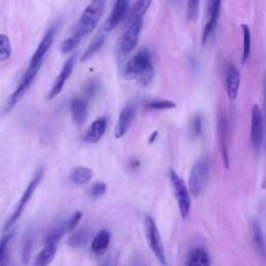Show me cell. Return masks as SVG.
Listing matches in <instances>:
<instances>
[{
	"instance_id": "6da1fadb",
	"label": "cell",
	"mask_w": 266,
	"mask_h": 266,
	"mask_svg": "<svg viewBox=\"0 0 266 266\" xmlns=\"http://www.w3.org/2000/svg\"><path fill=\"white\" fill-rule=\"evenodd\" d=\"M154 74L151 53L148 49H142L126 62L122 75L125 79L139 78L140 84L147 86L152 80Z\"/></svg>"
},
{
	"instance_id": "7a4b0ae2",
	"label": "cell",
	"mask_w": 266,
	"mask_h": 266,
	"mask_svg": "<svg viewBox=\"0 0 266 266\" xmlns=\"http://www.w3.org/2000/svg\"><path fill=\"white\" fill-rule=\"evenodd\" d=\"M105 3L91 0L90 3L86 7V10L82 13L80 19L75 27V31L82 36L90 33L96 26L98 25L101 17L103 15Z\"/></svg>"
},
{
	"instance_id": "3957f363",
	"label": "cell",
	"mask_w": 266,
	"mask_h": 266,
	"mask_svg": "<svg viewBox=\"0 0 266 266\" xmlns=\"http://www.w3.org/2000/svg\"><path fill=\"white\" fill-rule=\"evenodd\" d=\"M209 177V160L202 158L195 163L189 175V192L194 198H198L206 187Z\"/></svg>"
},
{
	"instance_id": "277c9868",
	"label": "cell",
	"mask_w": 266,
	"mask_h": 266,
	"mask_svg": "<svg viewBox=\"0 0 266 266\" xmlns=\"http://www.w3.org/2000/svg\"><path fill=\"white\" fill-rule=\"evenodd\" d=\"M145 231L147 240H148L150 249L156 256V258L162 264H167V257L166 253H164L163 244L161 241V237L159 234V231L156 226L154 219L150 215H146L145 217Z\"/></svg>"
},
{
	"instance_id": "5b68a950",
	"label": "cell",
	"mask_w": 266,
	"mask_h": 266,
	"mask_svg": "<svg viewBox=\"0 0 266 266\" xmlns=\"http://www.w3.org/2000/svg\"><path fill=\"white\" fill-rule=\"evenodd\" d=\"M43 177H44V169H40L38 172H36L35 176L32 178V180L30 182V184L27 185L25 191L23 192V195L19 201V203H18V205L14 211V213L12 214L10 219L7 221L6 225L4 226V230H8V229H10L18 221V219L20 218L25 207L27 206V204L30 203V199L32 198L34 191H35L36 187L39 186Z\"/></svg>"
},
{
	"instance_id": "8992f818",
	"label": "cell",
	"mask_w": 266,
	"mask_h": 266,
	"mask_svg": "<svg viewBox=\"0 0 266 266\" xmlns=\"http://www.w3.org/2000/svg\"><path fill=\"white\" fill-rule=\"evenodd\" d=\"M170 178L172 184L175 190V195L177 198L179 211L182 218H186L189 215L191 207V199L189 195V189H187L184 181L181 179L178 174L174 171H170Z\"/></svg>"
},
{
	"instance_id": "52a82bcc",
	"label": "cell",
	"mask_w": 266,
	"mask_h": 266,
	"mask_svg": "<svg viewBox=\"0 0 266 266\" xmlns=\"http://www.w3.org/2000/svg\"><path fill=\"white\" fill-rule=\"evenodd\" d=\"M143 18H133L130 25L127 27L120 42V52L123 56L129 54L137 45L141 31L143 30Z\"/></svg>"
},
{
	"instance_id": "ba28073f",
	"label": "cell",
	"mask_w": 266,
	"mask_h": 266,
	"mask_svg": "<svg viewBox=\"0 0 266 266\" xmlns=\"http://www.w3.org/2000/svg\"><path fill=\"white\" fill-rule=\"evenodd\" d=\"M42 65H35V66H29V69L25 72V74L22 77V80L20 81L19 86L16 89V90L12 94L10 100H8V103L6 106V112H10L11 109L14 108V106L19 102L21 98L25 95L27 90L30 89L31 87L32 82L34 81L36 75L41 69Z\"/></svg>"
},
{
	"instance_id": "9c48e42d",
	"label": "cell",
	"mask_w": 266,
	"mask_h": 266,
	"mask_svg": "<svg viewBox=\"0 0 266 266\" xmlns=\"http://www.w3.org/2000/svg\"><path fill=\"white\" fill-rule=\"evenodd\" d=\"M251 141L255 152H259L263 139V117L258 105H254L252 109L251 121Z\"/></svg>"
},
{
	"instance_id": "30bf717a",
	"label": "cell",
	"mask_w": 266,
	"mask_h": 266,
	"mask_svg": "<svg viewBox=\"0 0 266 266\" xmlns=\"http://www.w3.org/2000/svg\"><path fill=\"white\" fill-rule=\"evenodd\" d=\"M129 3L130 0H117L114 10L103 25V30L105 31H112L125 19L128 8H129Z\"/></svg>"
},
{
	"instance_id": "8fae6325",
	"label": "cell",
	"mask_w": 266,
	"mask_h": 266,
	"mask_svg": "<svg viewBox=\"0 0 266 266\" xmlns=\"http://www.w3.org/2000/svg\"><path fill=\"white\" fill-rule=\"evenodd\" d=\"M75 60H76V56L71 57L66 62L65 65H63L62 69L60 70L59 76L57 77L56 81L53 82V85L51 87V89L49 91V99H53L54 97H57L61 89L65 87L66 81L69 79V77L71 76L73 69H74V65H75Z\"/></svg>"
},
{
	"instance_id": "7c38bea8",
	"label": "cell",
	"mask_w": 266,
	"mask_h": 266,
	"mask_svg": "<svg viewBox=\"0 0 266 266\" xmlns=\"http://www.w3.org/2000/svg\"><path fill=\"white\" fill-rule=\"evenodd\" d=\"M217 132H218V141L221 146V152L223 161L225 167L229 169L230 167V161H229V130H228V122L225 115L219 114L217 121Z\"/></svg>"
},
{
	"instance_id": "4fadbf2b",
	"label": "cell",
	"mask_w": 266,
	"mask_h": 266,
	"mask_svg": "<svg viewBox=\"0 0 266 266\" xmlns=\"http://www.w3.org/2000/svg\"><path fill=\"white\" fill-rule=\"evenodd\" d=\"M135 117V109L133 106L128 105L123 108V111L121 112L120 116H118V122L116 125V129H115V136L116 139H122V137L127 133V131L129 130V128L131 127L133 120Z\"/></svg>"
},
{
	"instance_id": "5bb4252c",
	"label": "cell",
	"mask_w": 266,
	"mask_h": 266,
	"mask_svg": "<svg viewBox=\"0 0 266 266\" xmlns=\"http://www.w3.org/2000/svg\"><path fill=\"white\" fill-rule=\"evenodd\" d=\"M54 29H50L45 33L44 38L42 39L41 43L39 44L38 48H36L33 57L30 62V66H35V65H43L46 54L48 53L49 49L53 44L54 40Z\"/></svg>"
},
{
	"instance_id": "9a60e30c",
	"label": "cell",
	"mask_w": 266,
	"mask_h": 266,
	"mask_svg": "<svg viewBox=\"0 0 266 266\" xmlns=\"http://www.w3.org/2000/svg\"><path fill=\"white\" fill-rule=\"evenodd\" d=\"M107 127V118L102 117L97 118L96 121L91 123L89 130L85 135V141L89 144L98 143L104 135Z\"/></svg>"
},
{
	"instance_id": "2e32d148",
	"label": "cell",
	"mask_w": 266,
	"mask_h": 266,
	"mask_svg": "<svg viewBox=\"0 0 266 266\" xmlns=\"http://www.w3.org/2000/svg\"><path fill=\"white\" fill-rule=\"evenodd\" d=\"M71 114L73 121L77 126L85 124L88 116V103L84 99L74 98L71 102Z\"/></svg>"
},
{
	"instance_id": "e0dca14e",
	"label": "cell",
	"mask_w": 266,
	"mask_h": 266,
	"mask_svg": "<svg viewBox=\"0 0 266 266\" xmlns=\"http://www.w3.org/2000/svg\"><path fill=\"white\" fill-rule=\"evenodd\" d=\"M240 86V73L235 66H230L227 76V95L230 100H235Z\"/></svg>"
},
{
	"instance_id": "ac0fdd59",
	"label": "cell",
	"mask_w": 266,
	"mask_h": 266,
	"mask_svg": "<svg viewBox=\"0 0 266 266\" xmlns=\"http://www.w3.org/2000/svg\"><path fill=\"white\" fill-rule=\"evenodd\" d=\"M111 242V232L101 230L91 241V251L97 256H102L107 251Z\"/></svg>"
},
{
	"instance_id": "d6986e66",
	"label": "cell",
	"mask_w": 266,
	"mask_h": 266,
	"mask_svg": "<svg viewBox=\"0 0 266 266\" xmlns=\"http://www.w3.org/2000/svg\"><path fill=\"white\" fill-rule=\"evenodd\" d=\"M58 242H51V241H46L44 249L39 254L38 258H36L34 264L38 266H46L52 262V260L56 257L57 251H58Z\"/></svg>"
},
{
	"instance_id": "ffe728a7",
	"label": "cell",
	"mask_w": 266,
	"mask_h": 266,
	"mask_svg": "<svg viewBox=\"0 0 266 266\" xmlns=\"http://www.w3.org/2000/svg\"><path fill=\"white\" fill-rule=\"evenodd\" d=\"M189 266H206L210 264L209 254L204 250L198 247L192 251L188 257V261L186 263Z\"/></svg>"
},
{
	"instance_id": "44dd1931",
	"label": "cell",
	"mask_w": 266,
	"mask_h": 266,
	"mask_svg": "<svg viewBox=\"0 0 266 266\" xmlns=\"http://www.w3.org/2000/svg\"><path fill=\"white\" fill-rule=\"evenodd\" d=\"M91 178H93V171L89 168L80 167L75 169L71 174V181L74 184H86Z\"/></svg>"
},
{
	"instance_id": "7402d4cb",
	"label": "cell",
	"mask_w": 266,
	"mask_h": 266,
	"mask_svg": "<svg viewBox=\"0 0 266 266\" xmlns=\"http://www.w3.org/2000/svg\"><path fill=\"white\" fill-rule=\"evenodd\" d=\"M105 42V36L104 35H98L97 38L90 43V45L88 47V49L85 51V53L82 54V57L80 59V61L85 62L89 60V59L93 58L95 54L102 48V46Z\"/></svg>"
},
{
	"instance_id": "603a6c76",
	"label": "cell",
	"mask_w": 266,
	"mask_h": 266,
	"mask_svg": "<svg viewBox=\"0 0 266 266\" xmlns=\"http://www.w3.org/2000/svg\"><path fill=\"white\" fill-rule=\"evenodd\" d=\"M241 30L243 32V53H242V59H241V63L242 65H245V62L247 59H250V54H251V48H252V33L250 27L246 24L241 25Z\"/></svg>"
},
{
	"instance_id": "cb8c5ba5",
	"label": "cell",
	"mask_w": 266,
	"mask_h": 266,
	"mask_svg": "<svg viewBox=\"0 0 266 266\" xmlns=\"http://www.w3.org/2000/svg\"><path fill=\"white\" fill-rule=\"evenodd\" d=\"M252 232H253V237H254V240H255L257 249L259 250L260 254L265 258V257H266V243H265L263 232H262L261 228H260L258 223L253 222V224H252Z\"/></svg>"
},
{
	"instance_id": "d4e9b609",
	"label": "cell",
	"mask_w": 266,
	"mask_h": 266,
	"mask_svg": "<svg viewBox=\"0 0 266 266\" xmlns=\"http://www.w3.org/2000/svg\"><path fill=\"white\" fill-rule=\"evenodd\" d=\"M89 239V231L86 230V229H81V230L74 233L70 237L69 244L72 247H74V249H77V247L84 246Z\"/></svg>"
},
{
	"instance_id": "484cf974",
	"label": "cell",
	"mask_w": 266,
	"mask_h": 266,
	"mask_svg": "<svg viewBox=\"0 0 266 266\" xmlns=\"http://www.w3.org/2000/svg\"><path fill=\"white\" fill-rule=\"evenodd\" d=\"M81 39H82L81 34L77 32L73 33V35H71L70 38L67 39L66 41H63V43L61 44V52L63 54H67V53L74 51L78 47V45L80 44Z\"/></svg>"
},
{
	"instance_id": "4316f807",
	"label": "cell",
	"mask_w": 266,
	"mask_h": 266,
	"mask_svg": "<svg viewBox=\"0 0 266 266\" xmlns=\"http://www.w3.org/2000/svg\"><path fill=\"white\" fill-rule=\"evenodd\" d=\"M11 42L6 34H0V62L11 58Z\"/></svg>"
},
{
	"instance_id": "83f0119b",
	"label": "cell",
	"mask_w": 266,
	"mask_h": 266,
	"mask_svg": "<svg viewBox=\"0 0 266 266\" xmlns=\"http://www.w3.org/2000/svg\"><path fill=\"white\" fill-rule=\"evenodd\" d=\"M151 2L152 0H136L132 10L131 19H133V18H143L150 7Z\"/></svg>"
},
{
	"instance_id": "f1b7e54d",
	"label": "cell",
	"mask_w": 266,
	"mask_h": 266,
	"mask_svg": "<svg viewBox=\"0 0 266 266\" xmlns=\"http://www.w3.org/2000/svg\"><path fill=\"white\" fill-rule=\"evenodd\" d=\"M100 88H101V84L98 79L96 78L89 79L84 87V94L89 99L94 98L99 93Z\"/></svg>"
},
{
	"instance_id": "f546056e",
	"label": "cell",
	"mask_w": 266,
	"mask_h": 266,
	"mask_svg": "<svg viewBox=\"0 0 266 266\" xmlns=\"http://www.w3.org/2000/svg\"><path fill=\"white\" fill-rule=\"evenodd\" d=\"M147 108L154 109V111H164V109H172L176 107V103L171 100H155L151 101L146 105Z\"/></svg>"
},
{
	"instance_id": "4dcf8cb0",
	"label": "cell",
	"mask_w": 266,
	"mask_h": 266,
	"mask_svg": "<svg viewBox=\"0 0 266 266\" xmlns=\"http://www.w3.org/2000/svg\"><path fill=\"white\" fill-rule=\"evenodd\" d=\"M13 237H14V233H8L0 239V263H1L3 259L5 258L8 245H10Z\"/></svg>"
},
{
	"instance_id": "1f68e13d",
	"label": "cell",
	"mask_w": 266,
	"mask_h": 266,
	"mask_svg": "<svg viewBox=\"0 0 266 266\" xmlns=\"http://www.w3.org/2000/svg\"><path fill=\"white\" fill-rule=\"evenodd\" d=\"M199 4H200V0H188L187 18L191 22L197 20L198 13H199Z\"/></svg>"
},
{
	"instance_id": "d6a6232c",
	"label": "cell",
	"mask_w": 266,
	"mask_h": 266,
	"mask_svg": "<svg viewBox=\"0 0 266 266\" xmlns=\"http://www.w3.org/2000/svg\"><path fill=\"white\" fill-rule=\"evenodd\" d=\"M31 247H32V235L31 233H29L26 235L22 245V257L24 259V262H26V260L29 259V257L30 256Z\"/></svg>"
},
{
	"instance_id": "836d02e7",
	"label": "cell",
	"mask_w": 266,
	"mask_h": 266,
	"mask_svg": "<svg viewBox=\"0 0 266 266\" xmlns=\"http://www.w3.org/2000/svg\"><path fill=\"white\" fill-rule=\"evenodd\" d=\"M81 218H82V212L81 211H76V212L70 217L69 221L66 222L67 232H71V231L74 230V229L79 225Z\"/></svg>"
},
{
	"instance_id": "e575fe53",
	"label": "cell",
	"mask_w": 266,
	"mask_h": 266,
	"mask_svg": "<svg viewBox=\"0 0 266 266\" xmlns=\"http://www.w3.org/2000/svg\"><path fill=\"white\" fill-rule=\"evenodd\" d=\"M106 191V184L103 182H98L96 184L91 186L89 190V195L93 198H98L103 196Z\"/></svg>"
},
{
	"instance_id": "d590c367",
	"label": "cell",
	"mask_w": 266,
	"mask_h": 266,
	"mask_svg": "<svg viewBox=\"0 0 266 266\" xmlns=\"http://www.w3.org/2000/svg\"><path fill=\"white\" fill-rule=\"evenodd\" d=\"M192 131H194L196 135L201 133V118L197 117L194 122H192Z\"/></svg>"
},
{
	"instance_id": "8d00e7d4",
	"label": "cell",
	"mask_w": 266,
	"mask_h": 266,
	"mask_svg": "<svg viewBox=\"0 0 266 266\" xmlns=\"http://www.w3.org/2000/svg\"><path fill=\"white\" fill-rule=\"evenodd\" d=\"M157 134H158V133L156 132V131L152 134V136L150 137V140H149V143H150V144H152V143L155 141V139H156V136H157Z\"/></svg>"
},
{
	"instance_id": "74e56055",
	"label": "cell",
	"mask_w": 266,
	"mask_h": 266,
	"mask_svg": "<svg viewBox=\"0 0 266 266\" xmlns=\"http://www.w3.org/2000/svg\"><path fill=\"white\" fill-rule=\"evenodd\" d=\"M262 188L266 189V176H265V178H264V180L262 182Z\"/></svg>"
},
{
	"instance_id": "f35d334b",
	"label": "cell",
	"mask_w": 266,
	"mask_h": 266,
	"mask_svg": "<svg viewBox=\"0 0 266 266\" xmlns=\"http://www.w3.org/2000/svg\"><path fill=\"white\" fill-rule=\"evenodd\" d=\"M96 1H99V2H103V3H105V2H106V0H96Z\"/></svg>"
},
{
	"instance_id": "ab89813d",
	"label": "cell",
	"mask_w": 266,
	"mask_h": 266,
	"mask_svg": "<svg viewBox=\"0 0 266 266\" xmlns=\"http://www.w3.org/2000/svg\"><path fill=\"white\" fill-rule=\"evenodd\" d=\"M265 102H266V80H265Z\"/></svg>"
}]
</instances>
